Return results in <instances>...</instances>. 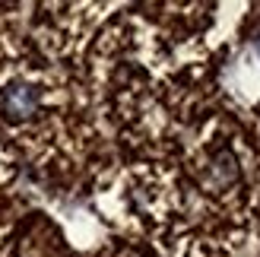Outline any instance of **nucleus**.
<instances>
[{"label":"nucleus","mask_w":260,"mask_h":257,"mask_svg":"<svg viewBox=\"0 0 260 257\" xmlns=\"http://www.w3.org/2000/svg\"><path fill=\"white\" fill-rule=\"evenodd\" d=\"M45 111V86L25 73L0 80V121L10 127H25L42 118Z\"/></svg>","instance_id":"f257e3e1"},{"label":"nucleus","mask_w":260,"mask_h":257,"mask_svg":"<svg viewBox=\"0 0 260 257\" xmlns=\"http://www.w3.org/2000/svg\"><path fill=\"white\" fill-rule=\"evenodd\" d=\"M238 175H241V169H238L235 152H232L229 146L216 149L213 159H210V181H213V187H232L238 181Z\"/></svg>","instance_id":"f03ea898"},{"label":"nucleus","mask_w":260,"mask_h":257,"mask_svg":"<svg viewBox=\"0 0 260 257\" xmlns=\"http://www.w3.org/2000/svg\"><path fill=\"white\" fill-rule=\"evenodd\" d=\"M254 45H257V51H260V35H257V42H254Z\"/></svg>","instance_id":"7ed1b4c3"}]
</instances>
